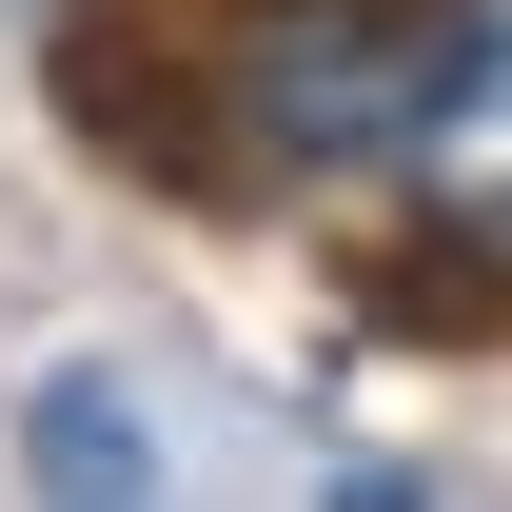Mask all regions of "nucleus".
<instances>
[{
  "instance_id": "nucleus-1",
  "label": "nucleus",
  "mask_w": 512,
  "mask_h": 512,
  "mask_svg": "<svg viewBox=\"0 0 512 512\" xmlns=\"http://www.w3.org/2000/svg\"><path fill=\"white\" fill-rule=\"evenodd\" d=\"M473 0H256L217 40V158L256 178H394Z\"/></svg>"
},
{
  "instance_id": "nucleus-2",
  "label": "nucleus",
  "mask_w": 512,
  "mask_h": 512,
  "mask_svg": "<svg viewBox=\"0 0 512 512\" xmlns=\"http://www.w3.org/2000/svg\"><path fill=\"white\" fill-rule=\"evenodd\" d=\"M394 197H414V237H434L453 276H512V0H473V40H453Z\"/></svg>"
},
{
  "instance_id": "nucleus-3",
  "label": "nucleus",
  "mask_w": 512,
  "mask_h": 512,
  "mask_svg": "<svg viewBox=\"0 0 512 512\" xmlns=\"http://www.w3.org/2000/svg\"><path fill=\"white\" fill-rule=\"evenodd\" d=\"M40 453H60V473H99V493H138V414H119L99 375H60V394H40Z\"/></svg>"
}]
</instances>
